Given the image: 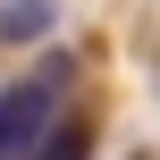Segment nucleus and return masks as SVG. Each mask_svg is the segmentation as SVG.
Here are the masks:
<instances>
[{
  "mask_svg": "<svg viewBox=\"0 0 160 160\" xmlns=\"http://www.w3.org/2000/svg\"><path fill=\"white\" fill-rule=\"evenodd\" d=\"M59 25V0H0V42H42Z\"/></svg>",
  "mask_w": 160,
  "mask_h": 160,
  "instance_id": "nucleus-2",
  "label": "nucleus"
},
{
  "mask_svg": "<svg viewBox=\"0 0 160 160\" xmlns=\"http://www.w3.org/2000/svg\"><path fill=\"white\" fill-rule=\"evenodd\" d=\"M68 76H76V59H42L34 76H17L8 93H0V160H34V143L68 118L59 101H68Z\"/></svg>",
  "mask_w": 160,
  "mask_h": 160,
  "instance_id": "nucleus-1",
  "label": "nucleus"
},
{
  "mask_svg": "<svg viewBox=\"0 0 160 160\" xmlns=\"http://www.w3.org/2000/svg\"><path fill=\"white\" fill-rule=\"evenodd\" d=\"M34 160H93V127H84V118H59V127L34 143Z\"/></svg>",
  "mask_w": 160,
  "mask_h": 160,
  "instance_id": "nucleus-3",
  "label": "nucleus"
}]
</instances>
